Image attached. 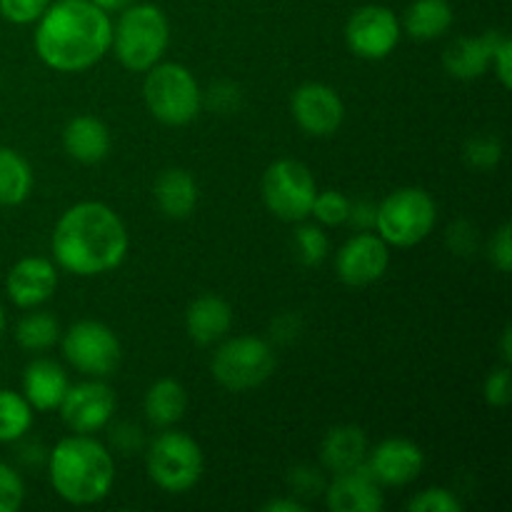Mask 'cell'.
Instances as JSON below:
<instances>
[{
  "instance_id": "e0dca14e",
  "label": "cell",
  "mask_w": 512,
  "mask_h": 512,
  "mask_svg": "<svg viewBox=\"0 0 512 512\" xmlns=\"http://www.w3.org/2000/svg\"><path fill=\"white\" fill-rule=\"evenodd\" d=\"M58 288V270L45 258H23L10 268L5 290L18 308H35L53 298Z\"/></svg>"
},
{
  "instance_id": "83f0119b",
  "label": "cell",
  "mask_w": 512,
  "mask_h": 512,
  "mask_svg": "<svg viewBox=\"0 0 512 512\" xmlns=\"http://www.w3.org/2000/svg\"><path fill=\"white\" fill-rule=\"evenodd\" d=\"M60 325L53 315L48 313H30L15 328V340L20 348L30 350V353H40L58 343Z\"/></svg>"
},
{
  "instance_id": "74e56055",
  "label": "cell",
  "mask_w": 512,
  "mask_h": 512,
  "mask_svg": "<svg viewBox=\"0 0 512 512\" xmlns=\"http://www.w3.org/2000/svg\"><path fill=\"white\" fill-rule=\"evenodd\" d=\"M290 485L298 490V495H308V498L320 495L325 490L323 475L313 468H295L293 475H290Z\"/></svg>"
},
{
  "instance_id": "f1b7e54d",
  "label": "cell",
  "mask_w": 512,
  "mask_h": 512,
  "mask_svg": "<svg viewBox=\"0 0 512 512\" xmlns=\"http://www.w3.org/2000/svg\"><path fill=\"white\" fill-rule=\"evenodd\" d=\"M310 215H315L323 225H343L348 223L350 200L340 190H325L315 195Z\"/></svg>"
},
{
  "instance_id": "5bb4252c",
  "label": "cell",
  "mask_w": 512,
  "mask_h": 512,
  "mask_svg": "<svg viewBox=\"0 0 512 512\" xmlns=\"http://www.w3.org/2000/svg\"><path fill=\"white\" fill-rule=\"evenodd\" d=\"M390 265V250L380 235L360 233L353 235L348 243L340 248L338 258H335V268H338V278L345 285H370L385 275Z\"/></svg>"
},
{
  "instance_id": "9a60e30c",
  "label": "cell",
  "mask_w": 512,
  "mask_h": 512,
  "mask_svg": "<svg viewBox=\"0 0 512 512\" xmlns=\"http://www.w3.org/2000/svg\"><path fill=\"white\" fill-rule=\"evenodd\" d=\"M365 465L380 485L400 488V485H408L418 478L425 465V455L413 440L388 438L370 453Z\"/></svg>"
},
{
  "instance_id": "ba28073f",
  "label": "cell",
  "mask_w": 512,
  "mask_h": 512,
  "mask_svg": "<svg viewBox=\"0 0 512 512\" xmlns=\"http://www.w3.org/2000/svg\"><path fill=\"white\" fill-rule=\"evenodd\" d=\"M210 370L223 388L243 393V390L258 388L273 375L275 353L263 338L240 335L220 345L218 353L213 355Z\"/></svg>"
},
{
  "instance_id": "cb8c5ba5",
  "label": "cell",
  "mask_w": 512,
  "mask_h": 512,
  "mask_svg": "<svg viewBox=\"0 0 512 512\" xmlns=\"http://www.w3.org/2000/svg\"><path fill=\"white\" fill-rule=\"evenodd\" d=\"M188 408V393L183 385L173 378H163L150 385L145 395V415L158 428H170L178 423Z\"/></svg>"
},
{
  "instance_id": "30bf717a",
  "label": "cell",
  "mask_w": 512,
  "mask_h": 512,
  "mask_svg": "<svg viewBox=\"0 0 512 512\" xmlns=\"http://www.w3.org/2000/svg\"><path fill=\"white\" fill-rule=\"evenodd\" d=\"M63 355L78 373L108 378L120 365V340L98 320H80L63 335Z\"/></svg>"
},
{
  "instance_id": "e575fe53",
  "label": "cell",
  "mask_w": 512,
  "mask_h": 512,
  "mask_svg": "<svg viewBox=\"0 0 512 512\" xmlns=\"http://www.w3.org/2000/svg\"><path fill=\"white\" fill-rule=\"evenodd\" d=\"M483 393H485V400H488V405H493V408H505V405L510 403V368H508V363H505L503 368L493 370V373L488 375Z\"/></svg>"
},
{
  "instance_id": "8d00e7d4",
  "label": "cell",
  "mask_w": 512,
  "mask_h": 512,
  "mask_svg": "<svg viewBox=\"0 0 512 512\" xmlns=\"http://www.w3.org/2000/svg\"><path fill=\"white\" fill-rule=\"evenodd\" d=\"M240 103V90L235 88L233 83H218L210 88L208 105L215 110V113H233Z\"/></svg>"
},
{
  "instance_id": "9c48e42d",
  "label": "cell",
  "mask_w": 512,
  "mask_h": 512,
  "mask_svg": "<svg viewBox=\"0 0 512 512\" xmlns=\"http://www.w3.org/2000/svg\"><path fill=\"white\" fill-rule=\"evenodd\" d=\"M318 195L308 165L298 160H275L263 175V200L273 215L288 223H300L313 210Z\"/></svg>"
},
{
  "instance_id": "1f68e13d",
  "label": "cell",
  "mask_w": 512,
  "mask_h": 512,
  "mask_svg": "<svg viewBox=\"0 0 512 512\" xmlns=\"http://www.w3.org/2000/svg\"><path fill=\"white\" fill-rule=\"evenodd\" d=\"M408 510H413V512H460L463 510V503H460L458 495L450 493V490L430 488V490H423L418 498L410 500Z\"/></svg>"
},
{
  "instance_id": "ee69618b",
  "label": "cell",
  "mask_w": 512,
  "mask_h": 512,
  "mask_svg": "<svg viewBox=\"0 0 512 512\" xmlns=\"http://www.w3.org/2000/svg\"><path fill=\"white\" fill-rule=\"evenodd\" d=\"M5 330V313H3V305H0V335H3Z\"/></svg>"
},
{
  "instance_id": "ac0fdd59",
  "label": "cell",
  "mask_w": 512,
  "mask_h": 512,
  "mask_svg": "<svg viewBox=\"0 0 512 512\" xmlns=\"http://www.w3.org/2000/svg\"><path fill=\"white\" fill-rule=\"evenodd\" d=\"M503 38L505 35L500 30H488V33L478 35V38H458L443 53L445 70L458 80L480 78L490 68L495 48H498Z\"/></svg>"
},
{
  "instance_id": "b9f144b4",
  "label": "cell",
  "mask_w": 512,
  "mask_h": 512,
  "mask_svg": "<svg viewBox=\"0 0 512 512\" xmlns=\"http://www.w3.org/2000/svg\"><path fill=\"white\" fill-rule=\"evenodd\" d=\"M90 3H95V5H98V8H103L105 13H110V10L128 8V5H133L135 0H90Z\"/></svg>"
},
{
  "instance_id": "d6986e66",
  "label": "cell",
  "mask_w": 512,
  "mask_h": 512,
  "mask_svg": "<svg viewBox=\"0 0 512 512\" xmlns=\"http://www.w3.org/2000/svg\"><path fill=\"white\" fill-rule=\"evenodd\" d=\"M68 388V375H65V370L55 360H33L23 373V393L25 400L33 405V410L60 408Z\"/></svg>"
},
{
  "instance_id": "ffe728a7",
  "label": "cell",
  "mask_w": 512,
  "mask_h": 512,
  "mask_svg": "<svg viewBox=\"0 0 512 512\" xmlns=\"http://www.w3.org/2000/svg\"><path fill=\"white\" fill-rule=\"evenodd\" d=\"M65 153L83 165H95L108 158L110 130L93 115H78L63 130Z\"/></svg>"
},
{
  "instance_id": "d590c367",
  "label": "cell",
  "mask_w": 512,
  "mask_h": 512,
  "mask_svg": "<svg viewBox=\"0 0 512 512\" xmlns=\"http://www.w3.org/2000/svg\"><path fill=\"white\" fill-rule=\"evenodd\" d=\"M490 258L498 265L500 273H510L512 268V240H510V223L500 225L495 233L493 243H490Z\"/></svg>"
},
{
  "instance_id": "3957f363",
  "label": "cell",
  "mask_w": 512,
  "mask_h": 512,
  "mask_svg": "<svg viewBox=\"0 0 512 512\" xmlns=\"http://www.w3.org/2000/svg\"><path fill=\"white\" fill-rule=\"evenodd\" d=\"M53 490L73 505H93L108 498L115 483L113 455L90 435L60 440L48 458Z\"/></svg>"
},
{
  "instance_id": "44dd1931",
  "label": "cell",
  "mask_w": 512,
  "mask_h": 512,
  "mask_svg": "<svg viewBox=\"0 0 512 512\" xmlns=\"http://www.w3.org/2000/svg\"><path fill=\"white\" fill-rule=\"evenodd\" d=\"M233 325V308L218 295H200L185 313V330L198 345H213L228 335Z\"/></svg>"
},
{
  "instance_id": "4fadbf2b",
  "label": "cell",
  "mask_w": 512,
  "mask_h": 512,
  "mask_svg": "<svg viewBox=\"0 0 512 512\" xmlns=\"http://www.w3.org/2000/svg\"><path fill=\"white\" fill-rule=\"evenodd\" d=\"M293 118L313 138H328L343 125L345 105L325 83H305L293 93Z\"/></svg>"
},
{
  "instance_id": "6da1fadb",
  "label": "cell",
  "mask_w": 512,
  "mask_h": 512,
  "mask_svg": "<svg viewBox=\"0 0 512 512\" xmlns=\"http://www.w3.org/2000/svg\"><path fill=\"white\" fill-rule=\"evenodd\" d=\"M113 45L108 13L90 0H55L38 20L35 53L48 68L80 73L103 60Z\"/></svg>"
},
{
  "instance_id": "f546056e",
  "label": "cell",
  "mask_w": 512,
  "mask_h": 512,
  "mask_svg": "<svg viewBox=\"0 0 512 512\" xmlns=\"http://www.w3.org/2000/svg\"><path fill=\"white\" fill-rule=\"evenodd\" d=\"M295 243H298L300 260H303L305 265H310V268H315V265H320L328 258V235L320 228H315V225H303V228L295 233Z\"/></svg>"
},
{
  "instance_id": "2e32d148",
  "label": "cell",
  "mask_w": 512,
  "mask_h": 512,
  "mask_svg": "<svg viewBox=\"0 0 512 512\" xmlns=\"http://www.w3.org/2000/svg\"><path fill=\"white\" fill-rule=\"evenodd\" d=\"M323 493L325 505L333 512H380L385 505L380 483L370 475L368 465L338 473Z\"/></svg>"
},
{
  "instance_id": "5b68a950",
  "label": "cell",
  "mask_w": 512,
  "mask_h": 512,
  "mask_svg": "<svg viewBox=\"0 0 512 512\" xmlns=\"http://www.w3.org/2000/svg\"><path fill=\"white\" fill-rule=\"evenodd\" d=\"M145 73L148 75L143 83V98L155 120L180 128L198 118L203 93H200L195 75L185 65L155 63Z\"/></svg>"
},
{
  "instance_id": "8992f818",
  "label": "cell",
  "mask_w": 512,
  "mask_h": 512,
  "mask_svg": "<svg viewBox=\"0 0 512 512\" xmlns=\"http://www.w3.org/2000/svg\"><path fill=\"white\" fill-rule=\"evenodd\" d=\"M438 208L423 188H400L375 208V228L380 238L395 248L423 243L435 228Z\"/></svg>"
},
{
  "instance_id": "ab89813d",
  "label": "cell",
  "mask_w": 512,
  "mask_h": 512,
  "mask_svg": "<svg viewBox=\"0 0 512 512\" xmlns=\"http://www.w3.org/2000/svg\"><path fill=\"white\" fill-rule=\"evenodd\" d=\"M375 208H378V205L365 203V200H360V203H350L348 220L353 225H358L360 230L373 228V225H375Z\"/></svg>"
},
{
  "instance_id": "f35d334b",
  "label": "cell",
  "mask_w": 512,
  "mask_h": 512,
  "mask_svg": "<svg viewBox=\"0 0 512 512\" xmlns=\"http://www.w3.org/2000/svg\"><path fill=\"white\" fill-rule=\"evenodd\" d=\"M490 65L495 68V75H498V80L503 83V88H510L512 85V40L508 38V35H505V38L500 40L498 48H495Z\"/></svg>"
},
{
  "instance_id": "277c9868",
  "label": "cell",
  "mask_w": 512,
  "mask_h": 512,
  "mask_svg": "<svg viewBox=\"0 0 512 512\" xmlns=\"http://www.w3.org/2000/svg\"><path fill=\"white\" fill-rule=\"evenodd\" d=\"M170 43V23L153 3L128 5L113 28V48L120 63L133 73H145L163 58Z\"/></svg>"
},
{
  "instance_id": "52a82bcc",
  "label": "cell",
  "mask_w": 512,
  "mask_h": 512,
  "mask_svg": "<svg viewBox=\"0 0 512 512\" xmlns=\"http://www.w3.org/2000/svg\"><path fill=\"white\" fill-rule=\"evenodd\" d=\"M203 450L190 435L168 430L148 450V475L168 493H188L203 478Z\"/></svg>"
},
{
  "instance_id": "d6a6232c",
  "label": "cell",
  "mask_w": 512,
  "mask_h": 512,
  "mask_svg": "<svg viewBox=\"0 0 512 512\" xmlns=\"http://www.w3.org/2000/svg\"><path fill=\"white\" fill-rule=\"evenodd\" d=\"M23 478L10 465L0 463V512H15L23 505Z\"/></svg>"
},
{
  "instance_id": "836d02e7",
  "label": "cell",
  "mask_w": 512,
  "mask_h": 512,
  "mask_svg": "<svg viewBox=\"0 0 512 512\" xmlns=\"http://www.w3.org/2000/svg\"><path fill=\"white\" fill-rule=\"evenodd\" d=\"M500 155H503V148L495 138H475L465 148V158L475 168H495L500 163Z\"/></svg>"
},
{
  "instance_id": "7402d4cb",
  "label": "cell",
  "mask_w": 512,
  "mask_h": 512,
  "mask_svg": "<svg viewBox=\"0 0 512 512\" xmlns=\"http://www.w3.org/2000/svg\"><path fill=\"white\" fill-rule=\"evenodd\" d=\"M320 458L325 468L333 470L335 475L348 473L368 460V438L358 425H338L325 435Z\"/></svg>"
},
{
  "instance_id": "d4e9b609",
  "label": "cell",
  "mask_w": 512,
  "mask_h": 512,
  "mask_svg": "<svg viewBox=\"0 0 512 512\" xmlns=\"http://www.w3.org/2000/svg\"><path fill=\"white\" fill-rule=\"evenodd\" d=\"M403 25L415 40H435L453 25V5L448 0H415L405 10Z\"/></svg>"
},
{
  "instance_id": "7a4b0ae2",
  "label": "cell",
  "mask_w": 512,
  "mask_h": 512,
  "mask_svg": "<svg viewBox=\"0 0 512 512\" xmlns=\"http://www.w3.org/2000/svg\"><path fill=\"white\" fill-rule=\"evenodd\" d=\"M128 253V230L105 203H78L65 210L53 233V255L68 273L90 278L118 268Z\"/></svg>"
},
{
  "instance_id": "4dcf8cb0",
  "label": "cell",
  "mask_w": 512,
  "mask_h": 512,
  "mask_svg": "<svg viewBox=\"0 0 512 512\" xmlns=\"http://www.w3.org/2000/svg\"><path fill=\"white\" fill-rule=\"evenodd\" d=\"M53 0H0V15L13 25L38 23Z\"/></svg>"
},
{
  "instance_id": "484cf974",
  "label": "cell",
  "mask_w": 512,
  "mask_h": 512,
  "mask_svg": "<svg viewBox=\"0 0 512 512\" xmlns=\"http://www.w3.org/2000/svg\"><path fill=\"white\" fill-rule=\"evenodd\" d=\"M33 190V170L13 148L0 145V205H20Z\"/></svg>"
},
{
  "instance_id": "60d3db41",
  "label": "cell",
  "mask_w": 512,
  "mask_h": 512,
  "mask_svg": "<svg viewBox=\"0 0 512 512\" xmlns=\"http://www.w3.org/2000/svg\"><path fill=\"white\" fill-rule=\"evenodd\" d=\"M263 510L265 512H305V505L293 498H280V500H270V503H265Z\"/></svg>"
},
{
  "instance_id": "4316f807",
  "label": "cell",
  "mask_w": 512,
  "mask_h": 512,
  "mask_svg": "<svg viewBox=\"0 0 512 512\" xmlns=\"http://www.w3.org/2000/svg\"><path fill=\"white\" fill-rule=\"evenodd\" d=\"M33 425V405L25 395L0 390V443H15Z\"/></svg>"
},
{
  "instance_id": "603a6c76",
  "label": "cell",
  "mask_w": 512,
  "mask_h": 512,
  "mask_svg": "<svg viewBox=\"0 0 512 512\" xmlns=\"http://www.w3.org/2000/svg\"><path fill=\"white\" fill-rule=\"evenodd\" d=\"M153 193L158 208L173 220L188 218L195 210V205H198V183L183 168L163 170L160 178L155 180Z\"/></svg>"
},
{
  "instance_id": "7c38bea8",
  "label": "cell",
  "mask_w": 512,
  "mask_h": 512,
  "mask_svg": "<svg viewBox=\"0 0 512 512\" xmlns=\"http://www.w3.org/2000/svg\"><path fill=\"white\" fill-rule=\"evenodd\" d=\"M115 413V393L110 385L100 380H88L68 388L63 403H60V415L65 425L73 433L90 435L103 430Z\"/></svg>"
},
{
  "instance_id": "8fae6325",
  "label": "cell",
  "mask_w": 512,
  "mask_h": 512,
  "mask_svg": "<svg viewBox=\"0 0 512 512\" xmlns=\"http://www.w3.org/2000/svg\"><path fill=\"white\" fill-rule=\"evenodd\" d=\"M345 43L358 58L383 60L400 43V20L385 5H363L345 25Z\"/></svg>"
},
{
  "instance_id": "7bdbcfd3",
  "label": "cell",
  "mask_w": 512,
  "mask_h": 512,
  "mask_svg": "<svg viewBox=\"0 0 512 512\" xmlns=\"http://www.w3.org/2000/svg\"><path fill=\"white\" fill-rule=\"evenodd\" d=\"M503 360H505V363H510V360H512V330H510V325L505 328V333H503Z\"/></svg>"
}]
</instances>
